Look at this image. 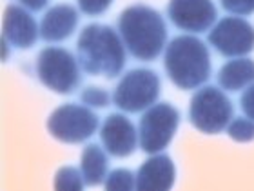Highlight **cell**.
Here are the masks:
<instances>
[{
    "mask_svg": "<svg viewBox=\"0 0 254 191\" xmlns=\"http://www.w3.org/2000/svg\"><path fill=\"white\" fill-rule=\"evenodd\" d=\"M118 31L129 53L143 62L156 59L167 40V27L162 15L143 4L131 5L120 13Z\"/></svg>",
    "mask_w": 254,
    "mask_h": 191,
    "instance_id": "obj_1",
    "label": "cell"
},
{
    "mask_svg": "<svg viewBox=\"0 0 254 191\" xmlns=\"http://www.w3.org/2000/svg\"><path fill=\"white\" fill-rule=\"evenodd\" d=\"M78 60L84 71L115 79L126 66V51L115 29L104 24H89L82 29L76 42Z\"/></svg>",
    "mask_w": 254,
    "mask_h": 191,
    "instance_id": "obj_2",
    "label": "cell"
},
{
    "mask_svg": "<svg viewBox=\"0 0 254 191\" xmlns=\"http://www.w3.org/2000/svg\"><path fill=\"white\" fill-rule=\"evenodd\" d=\"M165 71L180 90H196L211 77V57L200 38L180 35L165 51Z\"/></svg>",
    "mask_w": 254,
    "mask_h": 191,
    "instance_id": "obj_3",
    "label": "cell"
},
{
    "mask_svg": "<svg viewBox=\"0 0 254 191\" xmlns=\"http://www.w3.org/2000/svg\"><path fill=\"white\" fill-rule=\"evenodd\" d=\"M190 122L196 129L207 135H216L229 126L233 118V104L218 88L207 86L196 91L190 98Z\"/></svg>",
    "mask_w": 254,
    "mask_h": 191,
    "instance_id": "obj_4",
    "label": "cell"
},
{
    "mask_svg": "<svg viewBox=\"0 0 254 191\" xmlns=\"http://www.w3.org/2000/svg\"><path fill=\"white\" fill-rule=\"evenodd\" d=\"M38 79L55 93L69 95L80 84L78 64L67 49L46 48L37 59Z\"/></svg>",
    "mask_w": 254,
    "mask_h": 191,
    "instance_id": "obj_5",
    "label": "cell"
},
{
    "mask_svg": "<svg viewBox=\"0 0 254 191\" xmlns=\"http://www.w3.org/2000/svg\"><path fill=\"white\" fill-rule=\"evenodd\" d=\"M160 95V79L151 69H131L118 82L113 102L122 111L138 113L153 106Z\"/></svg>",
    "mask_w": 254,
    "mask_h": 191,
    "instance_id": "obj_6",
    "label": "cell"
},
{
    "mask_svg": "<svg viewBox=\"0 0 254 191\" xmlns=\"http://www.w3.org/2000/svg\"><path fill=\"white\" fill-rule=\"evenodd\" d=\"M98 127V117L84 106L64 104L48 118V131L60 142L78 144L93 137Z\"/></svg>",
    "mask_w": 254,
    "mask_h": 191,
    "instance_id": "obj_7",
    "label": "cell"
},
{
    "mask_svg": "<svg viewBox=\"0 0 254 191\" xmlns=\"http://www.w3.org/2000/svg\"><path fill=\"white\" fill-rule=\"evenodd\" d=\"M180 122V113L167 102L149 107L140 120V148L145 153H158L169 146Z\"/></svg>",
    "mask_w": 254,
    "mask_h": 191,
    "instance_id": "obj_8",
    "label": "cell"
},
{
    "mask_svg": "<svg viewBox=\"0 0 254 191\" xmlns=\"http://www.w3.org/2000/svg\"><path fill=\"white\" fill-rule=\"evenodd\" d=\"M209 42L223 57H244L254 49V27L238 16H225L209 33Z\"/></svg>",
    "mask_w": 254,
    "mask_h": 191,
    "instance_id": "obj_9",
    "label": "cell"
},
{
    "mask_svg": "<svg viewBox=\"0 0 254 191\" xmlns=\"http://www.w3.org/2000/svg\"><path fill=\"white\" fill-rule=\"evenodd\" d=\"M167 13L178 29L190 33L207 31L216 20V7L211 0H171Z\"/></svg>",
    "mask_w": 254,
    "mask_h": 191,
    "instance_id": "obj_10",
    "label": "cell"
},
{
    "mask_svg": "<svg viewBox=\"0 0 254 191\" xmlns=\"http://www.w3.org/2000/svg\"><path fill=\"white\" fill-rule=\"evenodd\" d=\"M100 138L107 153L118 157V159L129 157L136 149L134 126L129 122V118L118 115V113H113L104 120L100 129Z\"/></svg>",
    "mask_w": 254,
    "mask_h": 191,
    "instance_id": "obj_11",
    "label": "cell"
},
{
    "mask_svg": "<svg viewBox=\"0 0 254 191\" xmlns=\"http://www.w3.org/2000/svg\"><path fill=\"white\" fill-rule=\"evenodd\" d=\"M4 38L20 49H29L38 38L37 22L18 5H7L4 11Z\"/></svg>",
    "mask_w": 254,
    "mask_h": 191,
    "instance_id": "obj_12",
    "label": "cell"
},
{
    "mask_svg": "<svg viewBox=\"0 0 254 191\" xmlns=\"http://www.w3.org/2000/svg\"><path fill=\"white\" fill-rule=\"evenodd\" d=\"M176 170L173 160L167 155H156L145 160L142 168L138 170L136 188L138 190H153L165 191L171 190L175 184Z\"/></svg>",
    "mask_w": 254,
    "mask_h": 191,
    "instance_id": "obj_13",
    "label": "cell"
},
{
    "mask_svg": "<svg viewBox=\"0 0 254 191\" xmlns=\"http://www.w3.org/2000/svg\"><path fill=\"white\" fill-rule=\"evenodd\" d=\"M78 24V13L73 5H55L44 15L40 24V37L46 42H60L73 35Z\"/></svg>",
    "mask_w": 254,
    "mask_h": 191,
    "instance_id": "obj_14",
    "label": "cell"
},
{
    "mask_svg": "<svg viewBox=\"0 0 254 191\" xmlns=\"http://www.w3.org/2000/svg\"><path fill=\"white\" fill-rule=\"evenodd\" d=\"M254 82V60L238 59L222 66L218 73V84L227 91H240Z\"/></svg>",
    "mask_w": 254,
    "mask_h": 191,
    "instance_id": "obj_15",
    "label": "cell"
},
{
    "mask_svg": "<svg viewBox=\"0 0 254 191\" xmlns=\"http://www.w3.org/2000/svg\"><path fill=\"white\" fill-rule=\"evenodd\" d=\"M80 170L87 186H98L107 179V157L96 144L85 146L80 159Z\"/></svg>",
    "mask_w": 254,
    "mask_h": 191,
    "instance_id": "obj_16",
    "label": "cell"
},
{
    "mask_svg": "<svg viewBox=\"0 0 254 191\" xmlns=\"http://www.w3.org/2000/svg\"><path fill=\"white\" fill-rule=\"evenodd\" d=\"M84 175L80 173L76 168H71V166H65V168H60L57 177H55V190H73L78 191L84 188Z\"/></svg>",
    "mask_w": 254,
    "mask_h": 191,
    "instance_id": "obj_17",
    "label": "cell"
},
{
    "mask_svg": "<svg viewBox=\"0 0 254 191\" xmlns=\"http://www.w3.org/2000/svg\"><path fill=\"white\" fill-rule=\"evenodd\" d=\"M227 133L236 142H251V140H254V120L234 118L233 122H229Z\"/></svg>",
    "mask_w": 254,
    "mask_h": 191,
    "instance_id": "obj_18",
    "label": "cell"
},
{
    "mask_svg": "<svg viewBox=\"0 0 254 191\" xmlns=\"http://www.w3.org/2000/svg\"><path fill=\"white\" fill-rule=\"evenodd\" d=\"M136 188V179L129 170H115L106 179V190H132Z\"/></svg>",
    "mask_w": 254,
    "mask_h": 191,
    "instance_id": "obj_19",
    "label": "cell"
},
{
    "mask_svg": "<svg viewBox=\"0 0 254 191\" xmlns=\"http://www.w3.org/2000/svg\"><path fill=\"white\" fill-rule=\"evenodd\" d=\"M82 102L87 104L91 107H106L111 100V96L107 93L106 90H102V88H85L82 91V95H80Z\"/></svg>",
    "mask_w": 254,
    "mask_h": 191,
    "instance_id": "obj_20",
    "label": "cell"
},
{
    "mask_svg": "<svg viewBox=\"0 0 254 191\" xmlns=\"http://www.w3.org/2000/svg\"><path fill=\"white\" fill-rule=\"evenodd\" d=\"M223 9L234 15H251L254 13V0H220Z\"/></svg>",
    "mask_w": 254,
    "mask_h": 191,
    "instance_id": "obj_21",
    "label": "cell"
},
{
    "mask_svg": "<svg viewBox=\"0 0 254 191\" xmlns=\"http://www.w3.org/2000/svg\"><path fill=\"white\" fill-rule=\"evenodd\" d=\"M113 4V0H78L80 9L84 11L85 15H102L104 11L109 9V5Z\"/></svg>",
    "mask_w": 254,
    "mask_h": 191,
    "instance_id": "obj_22",
    "label": "cell"
},
{
    "mask_svg": "<svg viewBox=\"0 0 254 191\" xmlns=\"http://www.w3.org/2000/svg\"><path fill=\"white\" fill-rule=\"evenodd\" d=\"M240 104H242V109H244L245 115H247L251 120H254V84L251 86L249 90H245Z\"/></svg>",
    "mask_w": 254,
    "mask_h": 191,
    "instance_id": "obj_23",
    "label": "cell"
},
{
    "mask_svg": "<svg viewBox=\"0 0 254 191\" xmlns=\"http://www.w3.org/2000/svg\"><path fill=\"white\" fill-rule=\"evenodd\" d=\"M18 2H22V5H26L31 11H40L48 5V0H18Z\"/></svg>",
    "mask_w": 254,
    "mask_h": 191,
    "instance_id": "obj_24",
    "label": "cell"
}]
</instances>
